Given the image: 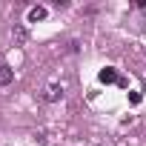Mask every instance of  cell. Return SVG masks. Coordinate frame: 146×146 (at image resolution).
<instances>
[{
    "instance_id": "obj_1",
    "label": "cell",
    "mask_w": 146,
    "mask_h": 146,
    "mask_svg": "<svg viewBox=\"0 0 146 146\" xmlns=\"http://www.w3.org/2000/svg\"><path fill=\"white\" fill-rule=\"evenodd\" d=\"M98 80H100V83H120L123 78L117 75V69L106 66V69H100V72H98Z\"/></svg>"
},
{
    "instance_id": "obj_2",
    "label": "cell",
    "mask_w": 146,
    "mask_h": 146,
    "mask_svg": "<svg viewBox=\"0 0 146 146\" xmlns=\"http://www.w3.org/2000/svg\"><path fill=\"white\" fill-rule=\"evenodd\" d=\"M60 98H63V86H60V83H49V86H46V92H43V100L57 103Z\"/></svg>"
},
{
    "instance_id": "obj_3",
    "label": "cell",
    "mask_w": 146,
    "mask_h": 146,
    "mask_svg": "<svg viewBox=\"0 0 146 146\" xmlns=\"http://www.w3.org/2000/svg\"><path fill=\"white\" fill-rule=\"evenodd\" d=\"M46 15H49L46 6H32L29 15H26V20H29V23H37V20H46Z\"/></svg>"
},
{
    "instance_id": "obj_4",
    "label": "cell",
    "mask_w": 146,
    "mask_h": 146,
    "mask_svg": "<svg viewBox=\"0 0 146 146\" xmlns=\"http://www.w3.org/2000/svg\"><path fill=\"white\" fill-rule=\"evenodd\" d=\"M15 80V69H9V66H0V86H9Z\"/></svg>"
},
{
    "instance_id": "obj_5",
    "label": "cell",
    "mask_w": 146,
    "mask_h": 146,
    "mask_svg": "<svg viewBox=\"0 0 146 146\" xmlns=\"http://www.w3.org/2000/svg\"><path fill=\"white\" fill-rule=\"evenodd\" d=\"M12 37H15V43H26V37H29V32H26L23 26H15V29H12Z\"/></svg>"
},
{
    "instance_id": "obj_6",
    "label": "cell",
    "mask_w": 146,
    "mask_h": 146,
    "mask_svg": "<svg viewBox=\"0 0 146 146\" xmlns=\"http://www.w3.org/2000/svg\"><path fill=\"white\" fill-rule=\"evenodd\" d=\"M129 103H140V92H129Z\"/></svg>"
}]
</instances>
